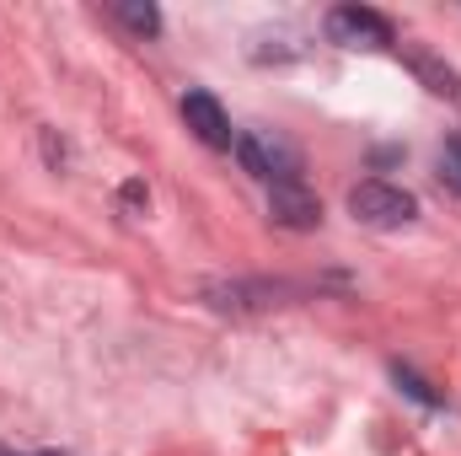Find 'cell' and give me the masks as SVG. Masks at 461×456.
I'll return each instance as SVG.
<instances>
[{"label": "cell", "instance_id": "3", "mask_svg": "<svg viewBox=\"0 0 461 456\" xmlns=\"http://www.w3.org/2000/svg\"><path fill=\"white\" fill-rule=\"evenodd\" d=\"M328 43H339V49H386V43H397V32L370 5H333L328 11Z\"/></svg>", "mask_w": 461, "mask_h": 456}, {"label": "cell", "instance_id": "7", "mask_svg": "<svg viewBox=\"0 0 461 456\" xmlns=\"http://www.w3.org/2000/svg\"><path fill=\"white\" fill-rule=\"evenodd\" d=\"M408 65L429 81V92H440V97H461V76L451 70V65H440V59H429V54H413Z\"/></svg>", "mask_w": 461, "mask_h": 456}, {"label": "cell", "instance_id": "6", "mask_svg": "<svg viewBox=\"0 0 461 456\" xmlns=\"http://www.w3.org/2000/svg\"><path fill=\"white\" fill-rule=\"evenodd\" d=\"M204 296L221 312H247V306H268L274 296H285V285H210Z\"/></svg>", "mask_w": 461, "mask_h": 456}, {"label": "cell", "instance_id": "5", "mask_svg": "<svg viewBox=\"0 0 461 456\" xmlns=\"http://www.w3.org/2000/svg\"><path fill=\"white\" fill-rule=\"evenodd\" d=\"M268 215L285 231H317L322 226V199L306 183H274L268 188Z\"/></svg>", "mask_w": 461, "mask_h": 456}, {"label": "cell", "instance_id": "4", "mask_svg": "<svg viewBox=\"0 0 461 456\" xmlns=\"http://www.w3.org/2000/svg\"><path fill=\"white\" fill-rule=\"evenodd\" d=\"M183 123H188L210 150H230V145H236V129H230L221 97H215V92H204V87H194V92L183 97Z\"/></svg>", "mask_w": 461, "mask_h": 456}, {"label": "cell", "instance_id": "1", "mask_svg": "<svg viewBox=\"0 0 461 456\" xmlns=\"http://www.w3.org/2000/svg\"><path fill=\"white\" fill-rule=\"evenodd\" d=\"M236 161L258 178V183H301V150L290 140H279L274 129H241L236 134Z\"/></svg>", "mask_w": 461, "mask_h": 456}, {"label": "cell", "instance_id": "11", "mask_svg": "<svg viewBox=\"0 0 461 456\" xmlns=\"http://www.w3.org/2000/svg\"><path fill=\"white\" fill-rule=\"evenodd\" d=\"M150 205V194H145V183L134 178V183H123V215H140Z\"/></svg>", "mask_w": 461, "mask_h": 456}, {"label": "cell", "instance_id": "9", "mask_svg": "<svg viewBox=\"0 0 461 456\" xmlns=\"http://www.w3.org/2000/svg\"><path fill=\"white\" fill-rule=\"evenodd\" d=\"M392 381H397L408 397H419L424 408H446V397H440V392H429V381H424L419 370H408V365H392Z\"/></svg>", "mask_w": 461, "mask_h": 456}, {"label": "cell", "instance_id": "2", "mask_svg": "<svg viewBox=\"0 0 461 456\" xmlns=\"http://www.w3.org/2000/svg\"><path fill=\"white\" fill-rule=\"evenodd\" d=\"M348 210H354V221H359V226L397 231V226H408V221L419 215V199H413L408 188L386 183V178H365V183H354V188H348Z\"/></svg>", "mask_w": 461, "mask_h": 456}, {"label": "cell", "instance_id": "8", "mask_svg": "<svg viewBox=\"0 0 461 456\" xmlns=\"http://www.w3.org/2000/svg\"><path fill=\"white\" fill-rule=\"evenodd\" d=\"M113 16L129 27V32H140V38H156L161 32V11L156 5H140V0H118Z\"/></svg>", "mask_w": 461, "mask_h": 456}, {"label": "cell", "instance_id": "10", "mask_svg": "<svg viewBox=\"0 0 461 456\" xmlns=\"http://www.w3.org/2000/svg\"><path fill=\"white\" fill-rule=\"evenodd\" d=\"M440 183L461 194V134H451L446 145H440Z\"/></svg>", "mask_w": 461, "mask_h": 456}]
</instances>
